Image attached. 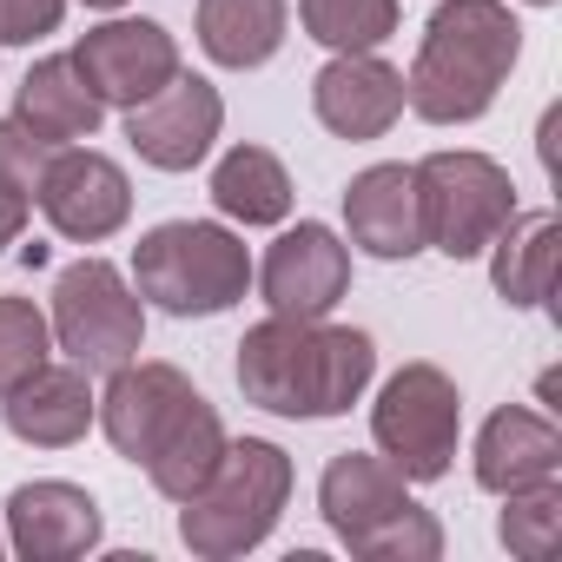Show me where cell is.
Returning a JSON list of instances; mask_svg holds the SVG:
<instances>
[{
  "instance_id": "12",
  "label": "cell",
  "mask_w": 562,
  "mask_h": 562,
  "mask_svg": "<svg viewBox=\"0 0 562 562\" xmlns=\"http://www.w3.org/2000/svg\"><path fill=\"white\" fill-rule=\"evenodd\" d=\"M218 126H225L218 87L199 80V74H186V67L153 100H139L126 113V139H133V153L153 172H192V166H205L212 146H218Z\"/></svg>"
},
{
  "instance_id": "19",
  "label": "cell",
  "mask_w": 562,
  "mask_h": 562,
  "mask_svg": "<svg viewBox=\"0 0 562 562\" xmlns=\"http://www.w3.org/2000/svg\"><path fill=\"white\" fill-rule=\"evenodd\" d=\"M14 120H21L27 133H41L47 146H80V139L100 133L106 106H100V93L87 87V74H80L74 54H47V60L27 67V80H21V93H14Z\"/></svg>"
},
{
  "instance_id": "3",
  "label": "cell",
  "mask_w": 562,
  "mask_h": 562,
  "mask_svg": "<svg viewBox=\"0 0 562 562\" xmlns=\"http://www.w3.org/2000/svg\"><path fill=\"white\" fill-rule=\"evenodd\" d=\"M522 54V21L509 0H443L424 21L417 60L404 74V106L424 126H470L496 106Z\"/></svg>"
},
{
  "instance_id": "16",
  "label": "cell",
  "mask_w": 562,
  "mask_h": 562,
  "mask_svg": "<svg viewBox=\"0 0 562 562\" xmlns=\"http://www.w3.org/2000/svg\"><path fill=\"white\" fill-rule=\"evenodd\" d=\"M93 411H100V391H93V371L80 364H41L34 378H21L8 397H0V424L8 437L34 443V450H67L93 430Z\"/></svg>"
},
{
  "instance_id": "14",
  "label": "cell",
  "mask_w": 562,
  "mask_h": 562,
  "mask_svg": "<svg viewBox=\"0 0 562 562\" xmlns=\"http://www.w3.org/2000/svg\"><path fill=\"white\" fill-rule=\"evenodd\" d=\"M312 113L338 139H384L404 120V74L384 54H331L312 74Z\"/></svg>"
},
{
  "instance_id": "26",
  "label": "cell",
  "mask_w": 562,
  "mask_h": 562,
  "mask_svg": "<svg viewBox=\"0 0 562 562\" xmlns=\"http://www.w3.org/2000/svg\"><path fill=\"white\" fill-rule=\"evenodd\" d=\"M351 555H364V562H437V555H443V522H437L424 503H411V509H397L384 529H371Z\"/></svg>"
},
{
  "instance_id": "2",
  "label": "cell",
  "mask_w": 562,
  "mask_h": 562,
  "mask_svg": "<svg viewBox=\"0 0 562 562\" xmlns=\"http://www.w3.org/2000/svg\"><path fill=\"white\" fill-rule=\"evenodd\" d=\"M378 378V338L358 325L331 318H258L238 338V391L245 404L292 417V424H325L364 404Z\"/></svg>"
},
{
  "instance_id": "7",
  "label": "cell",
  "mask_w": 562,
  "mask_h": 562,
  "mask_svg": "<svg viewBox=\"0 0 562 562\" xmlns=\"http://www.w3.org/2000/svg\"><path fill=\"white\" fill-rule=\"evenodd\" d=\"M417 179V218H424V251H443V258H483L490 238L509 225L516 212V179L509 166H496L490 153H430L411 166Z\"/></svg>"
},
{
  "instance_id": "15",
  "label": "cell",
  "mask_w": 562,
  "mask_h": 562,
  "mask_svg": "<svg viewBox=\"0 0 562 562\" xmlns=\"http://www.w3.org/2000/svg\"><path fill=\"white\" fill-rule=\"evenodd\" d=\"M470 476L490 496L555 483L562 476V430L542 411H529V404H503V411L483 417V430L470 443Z\"/></svg>"
},
{
  "instance_id": "28",
  "label": "cell",
  "mask_w": 562,
  "mask_h": 562,
  "mask_svg": "<svg viewBox=\"0 0 562 562\" xmlns=\"http://www.w3.org/2000/svg\"><path fill=\"white\" fill-rule=\"evenodd\" d=\"M67 0H0V47H34L47 34H60Z\"/></svg>"
},
{
  "instance_id": "1",
  "label": "cell",
  "mask_w": 562,
  "mask_h": 562,
  "mask_svg": "<svg viewBox=\"0 0 562 562\" xmlns=\"http://www.w3.org/2000/svg\"><path fill=\"white\" fill-rule=\"evenodd\" d=\"M93 424L126 463L146 470V483L166 503H186L225 457L218 411L179 364H159V358H133V364L106 371Z\"/></svg>"
},
{
  "instance_id": "32",
  "label": "cell",
  "mask_w": 562,
  "mask_h": 562,
  "mask_svg": "<svg viewBox=\"0 0 562 562\" xmlns=\"http://www.w3.org/2000/svg\"><path fill=\"white\" fill-rule=\"evenodd\" d=\"M0 555H8V529H0Z\"/></svg>"
},
{
  "instance_id": "23",
  "label": "cell",
  "mask_w": 562,
  "mask_h": 562,
  "mask_svg": "<svg viewBox=\"0 0 562 562\" xmlns=\"http://www.w3.org/2000/svg\"><path fill=\"white\" fill-rule=\"evenodd\" d=\"M299 21L331 54H378L397 34V0H299Z\"/></svg>"
},
{
  "instance_id": "21",
  "label": "cell",
  "mask_w": 562,
  "mask_h": 562,
  "mask_svg": "<svg viewBox=\"0 0 562 562\" xmlns=\"http://www.w3.org/2000/svg\"><path fill=\"white\" fill-rule=\"evenodd\" d=\"M292 199H299L292 172H285V159H278L271 146L238 139V146L218 153V166H212V205H218L225 225H285Z\"/></svg>"
},
{
  "instance_id": "10",
  "label": "cell",
  "mask_w": 562,
  "mask_h": 562,
  "mask_svg": "<svg viewBox=\"0 0 562 562\" xmlns=\"http://www.w3.org/2000/svg\"><path fill=\"white\" fill-rule=\"evenodd\" d=\"M34 205L47 212V225L67 245H100V238H113L133 218V179H126V166L113 153H100L87 139L80 146H54Z\"/></svg>"
},
{
  "instance_id": "31",
  "label": "cell",
  "mask_w": 562,
  "mask_h": 562,
  "mask_svg": "<svg viewBox=\"0 0 562 562\" xmlns=\"http://www.w3.org/2000/svg\"><path fill=\"white\" fill-rule=\"evenodd\" d=\"M522 8H555V0H522Z\"/></svg>"
},
{
  "instance_id": "18",
  "label": "cell",
  "mask_w": 562,
  "mask_h": 562,
  "mask_svg": "<svg viewBox=\"0 0 562 562\" xmlns=\"http://www.w3.org/2000/svg\"><path fill=\"white\" fill-rule=\"evenodd\" d=\"M411 483L378 457V450H338L318 476V516L331 522V536L345 549H358L371 529H384L397 509H411Z\"/></svg>"
},
{
  "instance_id": "22",
  "label": "cell",
  "mask_w": 562,
  "mask_h": 562,
  "mask_svg": "<svg viewBox=\"0 0 562 562\" xmlns=\"http://www.w3.org/2000/svg\"><path fill=\"white\" fill-rule=\"evenodd\" d=\"M292 27V0H199V47L225 74H251L278 60Z\"/></svg>"
},
{
  "instance_id": "20",
  "label": "cell",
  "mask_w": 562,
  "mask_h": 562,
  "mask_svg": "<svg viewBox=\"0 0 562 562\" xmlns=\"http://www.w3.org/2000/svg\"><path fill=\"white\" fill-rule=\"evenodd\" d=\"M555 245H562V225L549 205H516L509 225L490 238V285L509 312H542L549 292H555Z\"/></svg>"
},
{
  "instance_id": "25",
  "label": "cell",
  "mask_w": 562,
  "mask_h": 562,
  "mask_svg": "<svg viewBox=\"0 0 562 562\" xmlns=\"http://www.w3.org/2000/svg\"><path fill=\"white\" fill-rule=\"evenodd\" d=\"M54 358V325L34 299H0V397Z\"/></svg>"
},
{
  "instance_id": "27",
  "label": "cell",
  "mask_w": 562,
  "mask_h": 562,
  "mask_svg": "<svg viewBox=\"0 0 562 562\" xmlns=\"http://www.w3.org/2000/svg\"><path fill=\"white\" fill-rule=\"evenodd\" d=\"M47 159H54V146H47L41 133H27L14 113L0 120V179H8V186H21V192L34 199V192H41V172H47Z\"/></svg>"
},
{
  "instance_id": "9",
  "label": "cell",
  "mask_w": 562,
  "mask_h": 562,
  "mask_svg": "<svg viewBox=\"0 0 562 562\" xmlns=\"http://www.w3.org/2000/svg\"><path fill=\"white\" fill-rule=\"evenodd\" d=\"M251 285L278 318H331L351 292V245L325 218H299L251 265Z\"/></svg>"
},
{
  "instance_id": "11",
  "label": "cell",
  "mask_w": 562,
  "mask_h": 562,
  "mask_svg": "<svg viewBox=\"0 0 562 562\" xmlns=\"http://www.w3.org/2000/svg\"><path fill=\"white\" fill-rule=\"evenodd\" d=\"M74 60H80V74H87V87L100 93V106H120V113H133L139 100H153V93L186 67L172 27L139 21V14H113V21L87 27L80 47H74Z\"/></svg>"
},
{
  "instance_id": "24",
  "label": "cell",
  "mask_w": 562,
  "mask_h": 562,
  "mask_svg": "<svg viewBox=\"0 0 562 562\" xmlns=\"http://www.w3.org/2000/svg\"><path fill=\"white\" fill-rule=\"evenodd\" d=\"M562 536V476L555 483H536V490H509L503 496V516H496V542L522 562H542Z\"/></svg>"
},
{
  "instance_id": "29",
  "label": "cell",
  "mask_w": 562,
  "mask_h": 562,
  "mask_svg": "<svg viewBox=\"0 0 562 562\" xmlns=\"http://www.w3.org/2000/svg\"><path fill=\"white\" fill-rule=\"evenodd\" d=\"M27 218H34V199H27L21 186H8V179H0V251H8V245H21Z\"/></svg>"
},
{
  "instance_id": "4",
  "label": "cell",
  "mask_w": 562,
  "mask_h": 562,
  "mask_svg": "<svg viewBox=\"0 0 562 562\" xmlns=\"http://www.w3.org/2000/svg\"><path fill=\"white\" fill-rule=\"evenodd\" d=\"M285 503H292V457L271 437H238V443L225 437L212 476L179 503V542L205 562H232L278 529Z\"/></svg>"
},
{
  "instance_id": "8",
  "label": "cell",
  "mask_w": 562,
  "mask_h": 562,
  "mask_svg": "<svg viewBox=\"0 0 562 562\" xmlns=\"http://www.w3.org/2000/svg\"><path fill=\"white\" fill-rule=\"evenodd\" d=\"M371 443L404 483H437L457 463L463 443V391L443 364H404L384 378L371 404Z\"/></svg>"
},
{
  "instance_id": "13",
  "label": "cell",
  "mask_w": 562,
  "mask_h": 562,
  "mask_svg": "<svg viewBox=\"0 0 562 562\" xmlns=\"http://www.w3.org/2000/svg\"><path fill=\"white\" fill-rule=\"evenodd\" d=\"M0 516H8V549L21 562H80L106 536V509L93 503V490H80L67 476L21 483Z\"/></svg>"
},
{
  "instance_id": "30",
  "label": "cell",
  "mask_w": 562,
  "mask_h": 562,
  "mask_svg": "<svg viewBox=\"0 0 562 562\" xmlns=\"http://www.w3.org/2000/svg\"><path fill=\"white\" fill-rule=\"evenodd\" d=\"M87 8H93V14H120V8H126V0H87Z\"/></svg>"
},
{
  "instance_id": "6",
  "label": "cell",
  "mask_w": 562,
  "mask_h": 562,
  "mask_svg": "<svg viewBox=\"0 0 562 562\" xmlns=\"http://www.w3.org/2000/svg\"><path fill=\"white\" fill-rule=\"evenodd\" d=\"M47 325H54V351H67V364H80L93 378H106L146 351V299L133 292V278L113 258H93V251L60 265Z\"/></svg>"
},
{
  "instance_id": "17",
  "label": "cell",
  "mask_w": 562,
  "mask_h": 562,
  "mask_svg": "<svg viewBox=\"0 0 562 562\" xmlns=\"http://www.w3.org/2000/svg\"><path fill=\"white\" fill-rule=\"evenodd\" d=\"M345 232L358 251L397 265V258H417L424 251V218H417V179L411 166L384 159V166H364L351 186H345Z\"/></svg>"
},
{
  "instance_id": "5",
  "label": "cell",
  "mask_w": 562,
  "mask_h": 562,
  "mask_svg": "<svg viewBox=\"0 0 562 562\" xmlns=\"http://www.w3.org/2000/svg\"><path fill=\"white\" fill-rule=\"evenodd\" d=\"M126 278L166 318H218L251 292V245L218 218H166L133 245Z\"/></svg>"
}]
</instances>
